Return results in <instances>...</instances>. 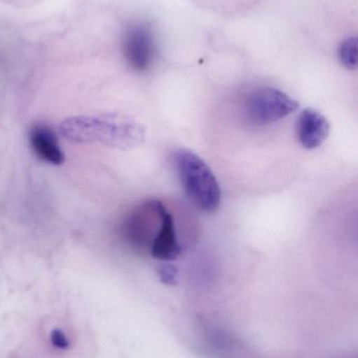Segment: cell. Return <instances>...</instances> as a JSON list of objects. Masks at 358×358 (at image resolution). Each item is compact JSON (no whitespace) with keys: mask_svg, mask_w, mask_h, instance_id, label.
I'll use <instances>...</instances> for the list:
<instances>
[{"mask_svg":"<svg viewBox=\"0 0 358 358\" xmlns=\"http://www.w3.org/2000/svg\"><path fill=\"white\" fill-rule=\"evenodd\" d=\"M61 136L76 144H101L113 148H135L144 142V126L121 113H99L65 119L59 126Z\"/></svg>","mask_w":358,"mask_h":358,"instance_id":"cell-1","label":"cell"},{"mask_svg":"<svg viewBox=\"0 0 358 358\" xmlns=\"http://www.w3.org/2000/svg\"><path fill=\"white\" fill-rule=\"evenodd\" d=\"M174 169L185 194L204 212H214L221 203L218 180L207 164L195 153L179 149L172 155Z\"/></svg>","mask_w":358,"mask_h":358,"instance_id":"cell-2","label":"cell"},{"mask_svg":"<svg viewBox=\"0 0 358 358\" xmlns=\"http://www.w3.org/2000/svg\"><path fill=\"white\" fill-rule=\"evenodd\" d=\"M298 101L282 90L263 87L252 92L244 103V117L250 125H270L298 110Z\"/></svg>","mask_w":358,"mask_h":358,"instance_id":"cell-3","label":"cell"},{"mask_svg":"<svg viewBox=\"0 0 358 358\" xmlns=\"http://www.w3.org/2000/svg\"><path fill=\"white\" fill-rule=\"evenodd\" d=\"M122 50L130 69L138 73L149 71L157 56V41L153 27L144 22L130 24L124 31Z\"/></svg>","mask_w":358,"mask_h":358,"instance_id":"cell-4","label":"cell"},{"mask_svg":"<svg viewBox=\"0 0 358 358\" xmlns=\"http://www.w3.org/2000/svg\"><path fill=\"white\" fill-rule=\"evenodd\" d=\"M298 142L308 150L319 148L330 134V123L325 115L313 108L301 113L296 123Z\"/></svg>","mask_w":358,"mask_h":358,"instance_id":"cell-5","label":"cell"},{"mask_svg":"<svg viewBox=\"0 0 358 358\" xmlns=\"http://www.w3.org/2000/svg\"><path fill=\"white\" fill-rule=\"evenodd\" d=\"M181 252L182 248L177 237L174 217L164 206L161 212V227L151 246V256L158 260L170 262L179 258Z\"/></svg>","mask_w":358,"mask_h":358,"instance_id":"cell-6","label":"cell"},{"mask_svg":"<svg viewBox=\"0 0 358 358\" xmlns=\"http://www.w3.org/2000/svg\"><path fill=\"white\" fill-rule=\"evenodd\" d=\"M29 144L34 153L41 161L50 165H61L64 155L58 144L56 134L46 125L33 126L29 132Z\"/></svg>","mask_w":358,"mask_h":358,"instance_id":"cell-7","label":"cell"},{"mask_svg":"<svg viewBox=\"0 0 358 358\" xmlns=\"http://www.w3.org/2000/svg\"><path fill=\"white\" fill-rule=\"evenodd\" d=\"M338 58L346 69L354 71L358 64V44L357 37L345 39L338 48Z\"/></svg>","mask_w":358,"mask_h":358,"instance_id":"cell-8","label":"cell"},{"mask_svg":"<svg viewBox=\"0 0 358 358\" xmlns=\"http://www.w3.org/2000/svg\"><path fill=\"white\" fill-rule=\"evenodd\" d=\"M159 275L163 283L174 285L178 279V269L174 265L165 264L160 267Z\"/></svg>","mask_w":358,"mask_h":358,"instance_id":"cell-9","label":"cell"},{"mask_svg":"<svg viewBox=\"0 0 358 358\" xmlns=\"http://www.w3.org/2000/svg\"><path fill=\"white\" fill-rule=\"evenodd\" d=\"M50 342L58 349H67L69 346L67 336L59 329L53 330L52 334H50Z\"/></svg>","mask_w":358,"mask_h":358,"instance_id":"cell-10","label":"cell"}]
</instances>
